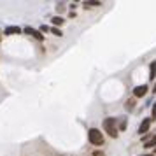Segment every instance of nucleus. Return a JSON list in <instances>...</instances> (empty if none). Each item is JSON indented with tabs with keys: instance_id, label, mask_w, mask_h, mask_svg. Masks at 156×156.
<instances>
[{
	"instance_id": "1",
	"label": "nucleus",
	"mask_w": 156,
	"mask_h": 156,
	"mask_svg": "<svg viewBox=\"0 0 156 156\" xmlns=\"http://www.w3.org/2000/svg\"><path fill=\"white\" fill-rule=\"evenodd\" d=\"M88 139H90V142L95 144V146H102V144H104V135H102V132L97 130V128H91V130L88 132Z\"/></svg>"
},
{
	"instance_id": "2",
	"label": "nucleus",
	"mask_w": 156,
	"mask_h": 156,
	"mask_svg": "<svg viewBox=\"0 0 156 156\" xmlns=\"http://www.w3.org/2000/svg\"><path fill=\"white\" fill-rule=\"evenodd\" d=\"M104 128H105V132H109L111 137H118V128H116V119L114 118H107L104 121Z\"/></svg>"
},
{
	"instance_id": "3",
	"label": "nucleus",
	"mask_w": 156,
	"mask_h": 156,
	"mask_svg": "<svg viewBox=\"0 0 156 156\" xmlns=\"http://www.w3.org/2000/svg\"><path fill=\"white\" fill-rule=\"evenodd\" d=\"M146 93H147V86H146V84L137 86V88L133 90V95H135V97H144Z\"/></svg>"
},
{
	"instance_id": "4",
	"label": "nucleus",
	"mask_w": 156,
	"mask_h": 156,
	"mask_svg": "<svg viewBox=\"0 0 156 156\" xmlns=\"http://www.w3.org/2000/svg\"><path fill=\"white\" fill-rule=\"evenodd\" d=\"M149 125H151V119L146 118V119L140 123V126H139V133H146V132L149 130Z\"/></svg>"
},
{
	"instance_id": "5",
	"label": "nucleus",
	"mask_w": 156,
	"mask_h": 156,
	"mask_svg": "<svg viewBox=\"0 0 156 156\" xmlns=\"http://www.w3.org/2000/svg\"><path fill=\"white\" fill-rule=\"evenodd\" d=\"M4 34H7V35H16V34H21V28H20V27H7V28L4 30Z\"/></svg>"
},
{
	"instance_id": "6",
	"label": "nucleus",
	"mask_w": 156,
	"mask_h": 156,
	"mask_svg": "<svg viewBox=\"0 0 156 156\" xmlns=\"http://www.w3.org/2000/svg\"><path fill=\"white\" fill-rule=\"evenodd\" d=\"M25 34H30V35H34V37H35V39H39V41L42 39V35H41L39 32H35V30H34V28H28V27L25 28Z\"/></svg>"
},
{
	"instance_id": "7",
	"label": "nucleus",
	"mask_w": 156,
	"mask_h": 156,
	"mask_svg": "<svg viewBox=\"0 0 156 156\" xmlns=\"http://www.w3.org/2000/svg\"><path fill=\"white\" fill-rule=\"evenodd\" d=\"M149 74H151V76H149L151 79H154V77H156V62H151V67H149Z\"/></svg>"
},
{
	"instance_id": "8",
	"label": "nucleus",
	"mask_w": 156,
	"mask_h": 156,
	"mask_svg": "<svg viewBox=\"0 0 156 156\" xmlns=\"http://www.w3.org/2000/svg\"><path fill=\"white\" fill-rule=\"evenodd\" d=\"M51 21H53V25H58V27H60V25H63V18H62V16H55Z\"/></svg>"
},
{
	"instance_id": "9",
	"label": "nucleus",
	"mask_w": 156,
	"mask_h": 156,
	"mask_svg": "<svg viewBox=\"0 0 156 156\" xmlns=\"http://www.w3.org/2000/svg\"><path fill=\"white\" fill-rule=\"evenodd\" d=\"M51 34H55L56 37H62V35H63V32H62V30H58V28H51Z\"/></svg>"
},
{
	"instance_id": "10",
	"label": "nucleus",
	"mask_w": 156,
	"mask_h": 156,
	"mask_svg": "<svg viewBox=\"0 0 156 156\" xmlns=\"http://www.w3.org/2000/svg\"><path fill=\"white\" fill-rule=\"evenodd\" d=\"M84 5L86 7H93V5L97 7V5H102V4H100V2H84Z\"/></svg>"
},
{
	"instance_id": "11",
	"label": "nucleus",
	"mask_w": 156,
	"mask_h": 156,
	"mask_svg": "<svg viewBox=\"0 0 156 156\" xmlns=\"http://www.w3.org/2000/svg\"><path fill=\"white\" fill-rule=\"evenodd\" d=\"M151 146H156V137H153L151 140L146 142V147H151Z\"/></svg>"
},
{
	"instance_id": "12",
	"label": "nucleus",
	"mask_w": 156,
	"mask_h": 156,
	"mask_svg": "<svg viewBox=\"0 0 156 156\" xmlns=\"http://www.w3.org/2000/svg\"><path fill=\"white\" fill-rule=\"evenodd\" d=\"M133 104H135L133 100H128L126 102V109H133Z\"/></svg>"
},
{
	"instance_id": "13",
	"label": "nucleus",
	"mask_w": 156,
	"mask_h": 156,
	"mask_svg": "<svg viewBox=\"0 0 156 156\" xmlns=\"http://www.w3.org/2000/svg\"><path fill=\"white\" fill-rule=\"evenodd\" d=\"M153 116L156 118V102H154V105H153Z\"/></svg>"
},
{
	"instance_id": "14",
	"label": "nucleus",
	"mask_w": 156,
	"mask_h": 156,
	"mask_svg": "<svg viewBox=\"0 0 156 156\" xmlns=\"http://www.w3.org/2000/svg\"><path fill=\"white\" fill-rule=\"evenodd\" d=\"M142 156H151V154H142Z\"/></svg>"
},
{
	"instance_id": "15",
	"label": "nucleus",
	"mask_w": 156,
	"mask_h": 156,
	"mask_svg": "<svg viewBox=\"0 0 156 156\" xmlns=\"http://www.w3.org/2000/svg\"><path fill=\"white\" fill-rule=\"evenodd\" d=\"M154 91H156V84H154Z\"/></svg>"
}]
</instances>
